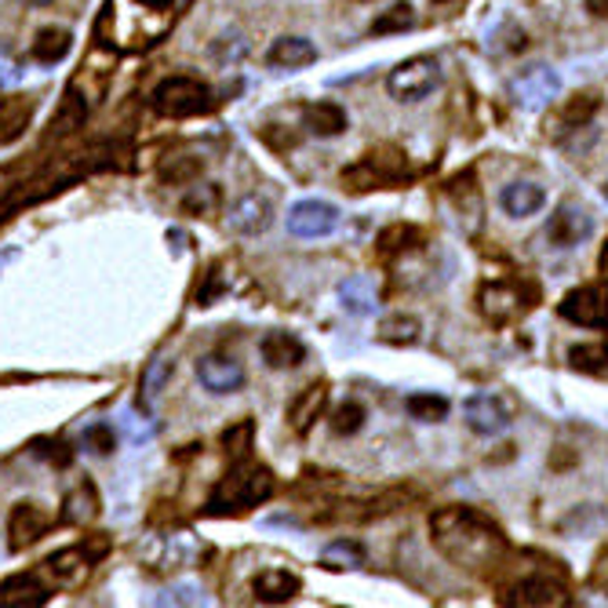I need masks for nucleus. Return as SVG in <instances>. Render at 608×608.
<instances>
[{"label":"nucleus","instance_id":"1","mask_svg":"<svg viewBox=\"0 0 608 608\" xmlns=\"http://www.w3.org/2000/svg\"><path fill=\"white\" fill-rule=\"evenodd\" d=\"M430 536L433 547L467 573H489L506 554L503 532L474 506H441V511H433Z\"/></svg>","mask_w":608,"mask_h":608},{"label":"nucleus","instance_id":"2","mask_svg":"<svg viewBox=\"0 0 608 608\" xmlns=\"http://www.w3.org/2000/svg\"><path fill=\"white\" fill-rule=\"evenodd\" d=\"M270 495H274V474L259 463L238 459V467L219 481V489L212 492V500H208V514H216V517L244 514V511H252V506L266 503Z\"/></svg>","mask_w":608,"mask_h":608},{"label":"nucleus","instance_id":"3","mask_svg":"<svg viewBox=\"0 0 608 608\" xmlns=\"http://www.w3.org/2000/svg\"><path fill=\"white\" fill-rule=\"evenodd\" d=\"M405 179H408V160L394 146H379V150L365 154L357 165L343 168V186L350 193L387 190V186H401Z\"/></svg>","mask_w":608,"mask_h":608},{"label":"nucleus","instance_id":"4","mask_svg":"<svg viewBox=\"0 0 608 608\" xmlns=\"http://www.w3.org/2000/svg\"><path fill=\"white\" fill-rule=\"evenodd\" d=\"M212 106H216L212 88H208L205 81H197V77H168L154 88V109L160 117L186 120V117L208 114Z\"/></svg>","mask_w":608,"mask_h":608},{"label":"nucleus","instance_id":"5","mask_svg":"<svg viewBox=\"0 0 608 608\" xmlns=\"http://www.w3.org/2000/svg\"><path fill=\"white\" fill-rule=\"evenodd\" d=\"M441 84V66L438 59L430 55H416L405 59L401 66L390 70L387 77V92L397 98V103H423V98Z\"/></svg>","mask_w":608,"mask_h":608},{"label":"nucleus","instance_id":"6","mask_svg":"<svg viewBox=\"0 0 608 608\" xmlns=\"http://www.w3.org/2000/svg\"><path fill=\"white\" fill-rule=\"evenodd\" d=\"M103 554H106V539H95L92 547H66V551L52 554L44 562V568H48V576L55 579V587H81L92 573L95 557H103Z\"/></svg>","mask_w":608,"mask_h":608},{"label":"nucleus","instance_id":"7","mask_svg":"<svg viewBox=\"0 0 608 608\" xmlns=\"http://www.w3.org/2000/svg\"><path fill=\"white\" fill-rule=\"evenodd\" d=\"M557 314L579 328H608V295L598 284H583L557 303Z\"/></svg>","mask_w":608,"mask_h":608},{"label":"nucleus","instance_id":"8","mask_svg":"<svg viewBox=\"0 0 608 608\" xmlns=\"http://www.w3.org/2000/svg\"><path fill=\"white\" fill-rule=\"evenodd\" d=\"M55 525V517L36 503H15L8 514V547L22 554L33 543H41L48 536V528Z\"/></svg>","mask_w":608,"mask_h":608},{"label":"nucleus","instance_id":"9","mask_svg":"<svg viewBox=\"0 0 608 608\" xmlns=\"http://www.w3.org/2000/svg\"><path fill=\"white\" fill-rule=\"evenodd\" d=\"M335 227H339V208L328 201H317V197L292 205V212H289V233H295V238L317 241V238L335 233Z\"/></svg>","mask_w":608,"mask_h":608},{"label":"nucleus","instance_id":"10","mask_svg":"<svg viewBox=\"0 0 608 608\" xmlns=\"http://www.w3.org/2000/svg\"><path fill=\"white\" fill-rule=\"evenodd\" d=\"M562 95V77L547 66H532L511 81V98L525 109H543Z\"/></svg>","mask_w":608,"mask_h":608},{"label":"nucleus","instance_id":"11","mask_svg":"<svg viewBox=\"0 0 608 608\" xmlns=\"http://www.w3.org/2000/svg\"><path fill=\"white\" fill-rule=\"evenodd\" d=\"M463 419L478 438H495L511 427V412L495 394H470L463 401Z\"/></svg>","mask_w":608,"mask_h":608},{"label":"nucleus","instance_id":"12","mask_svg":"<svg viewBox=\"0 0 608 608\" xmlns=\"http://www.w3.org/2000/svg\"><path fill=\"white\" fill-rule=\"evenodd\" d=\"M532 303H525V289L517 281H492L481 289V314L495 325H506L517 314H525Z\"/></svg>","mask_w":608,"mask_h":608},{"label":"nucleus","instance_id":"13","mask_svg":"<svg viewBox=\"0 0 608 608\" xmlns=\"http://www.w3.org/2000/svg\"><path fill=\"white\" fill-rule=\"evenodd\" d=\"M197 379L208 394H238L244 387V368L227 354H205L197 361Z\"/></svg>","mask_w":608,"mask_h":608},{"label":"nucleus","instance_id":"14","mask_svg":"<svg viewBox=\"0 0 608 608\" xmlns=\"http://www.w3.org/2000/svg\"><path fill=\"white\" fill-rule=\"evenodd\" d=\"M227 219H230V230H238L241 238H259V233H266L270 222H274V205L259 193H244L241 201L230 205Z\"/></svg>","mask_w":608,"mask_h":608},{"label":"nucleus","instance_id":"15","mask_svg":"<svg viewBox=\"0 0 608 608\" xmlns=\"http://www.w3.org/2000/svg\"><path fill=\"white\" fill-rule=\"evenodd\" d=\"M506 601H511V605H525V608H565V605H573L568 590L557 579H551V576H528V579H521Z\"/></svg>","mask_w":608,"mask_h":608},{"label":"nucleus","instance_id":"16","mask_svg":"<svg viewBox=\"0 0 608 608\" xmlns=\"http://www.w3.org/2000/svg\"><path fill=\"white\" fill-rule=\"evenodd\" d=\"M594 233V219L576 205H562L547 222V241L557 248H573L579 241H587Z\"/></svg>","mask_w":608,"mask_h":608},{"label":"nucleus","instance_id":"17","mask_svg":"<svg viewBox=\"0 0 608 608\" xmlns=\"http://www.w3.org/2000/svg\"><path fill=\"white\" fill-rule=\"evenodd\" d=\"M36 103L30 95H4L0 98V143H19L33 124Z\"/></svg>","mask_w":608,"mask_h":608},{"label":"nucleus","instance_id":"18","mask_svg":"<svg viewBox=\"0 0 608 608\" xmlns=\"http://www.w3.org/2000/svg\"><path fill=\"white\" fill-rule=\"evenodd\" d=\"M259 350H263V361L270 368H300L306 361V346L303 339H295L292 332H270L263 335V343H259Z\"/></svg>","mask_w":608,"mask_h":608},{"label":"nucleus","instance_id":"19","mask_svg":"<svg viewBox=\"0 0 608 608\" xmlns=\"http://www.w3.org/2000/svg\"><path fill=\"white\" fill-rule=\"evenodd\" d=\"M252 590H255L259 601L284 605V601H292L295 594L303 590V583H300V576H295V573H289V568H266V573H259L252 579Z\"/></svg>","mask_w":608,"mask_h":608},{"label":"nucleus","instance_id":"20","mask_svg":"<svg viewBox=\"0 0 608 608\" xmlns=\"http://www.w3.org/2000/svg\"><path fill=\"white\" fill-rule=\"evenodd\" d=\"M339 300H343L346 314L368 317V314H376V310H379V289H376V281H371L368 274H354V277H346L339 284Z\"/></svg>","mask_w":608,"mask_h":608},{"label":"nucleus","instance_id":"21","mask_svg":"<svg viewBox=\"0 0 608 608\" xmlns=\"http://www.w3.org/2000/svg\"><path fill=\"white\" fill-rule=\"evenodd\" d=\"M325 408H328V387L325 382H314V387H306L300 397L292 401L289 408V423L295 433H310V427L317 423L321 416H325Z\"/></svg>","mask_w":608,"mask_h":608},{"label":"nucleus","instance_id":"22","mask_svg":"<svg viewBox=\"0 0 608 608\" xmlns=\"http://www.w3.org/2000/svg\"><path fill=\"white\" fill-rule=\"evenodd\" d=\"M48 598H52V590L36 576H11L0 583V608H36Z\"/></svg>","mask_w":608,"mask_h":608},{"label":"nucleus","instance_id":"23","mask_svg":"<svg viewBox=\"0 0 608 608\" xmlns=\"http://www.w3.org/2000/svg\"><path fill=\"white\" fill-rule=\"evenodd\" d=\"M500 205L511 219H528L547 205V193H543V186L536 182H511V186H503Z\"/></svg>","mask_w":608,"mask_h":608},{"label":"nucleus","instance_id":"24","mask_svg":"<svg viewBox=\"0 0 608 608\" xmlns=\"http://www.w3.org/2000/svg\"><path fill=\"white\" fill-rule=\"evenodd\" d=\"M98 492L92 481H81V485H73L66 492V500H62V521H70V525H92L98 517Z\"/></svg>","mask_w":608,"mask_h":608},{"label":"nucleus","instance_id":"25","mask_svg":"<svg viewBox=\"0 0 608 608\" xmlns=\"http://www.w3.org/2000/svg\"><path fill=\"white\" fill-rule=\"evenodd\" d=\"M303 124L317 139H332L346 132V109L339 103H310L303 106Z\"/></svg>","mask_w":608,"mask_h":608},{"label":"nucleus","instance_id":"26","mask_svg":"<svg viewBox=\"0 0 608 608\" xmlns=\"http://www.w3.org/2000/svg\"><path fill=\"white\" fill-rule=\"evenodd\" d=\"M270 66H281V70H303L310 62H317V48L306 41V36H281L270 48Z\"/></svg>","mask_w":608,"mask_h":608},{"label":"nucleus","instance_id":"27","mask_svg":"<svg viewBox=\"0 0 608 608\" xmlns=\"http://www.w3.org/2000/svg\"><path fill=\"white\" fill-rule=\"evenodd\" d=\"M70 48H73V33L70 30H62V27H44L41 33L33 36V44H30V55L36 62H44V66H55V62H62L70 55Z\"/></svg>","mask_w":608,"mask_h":608},{"label":"nucleus","instance_id":"28","mask_svg":"<svg viewBox=\"0 0 608 608\" xmlns=\"http://www.w3.org/2000/svg\"><path fill=\"white\" fill-rule=\"evenodd\" d=\"M321 565L328 573H350V568L365 565V547L357 539H332L325 551H321Z\"/></svg>","mask_w":608,"mask_h":608},{"label":"nucleus","instance_id":"29","mask_svg":"<svg viewBox=\"0 0 608 608\" xmlns=\"http://www.w3.org/2000/svg\"><path fill=\"white\" fill-rule=\"evenodd\" d=\"M598 106H601V98L598 95H576V98H568L565 103V109L557 114V120H554V135H562V132H576L579 124H587L594 114H598Z\"/></svg>","mask_w":608,"mask_h":608},{"label":"nucleus","instance_id":"30","mask_svg":"<svg viewBox=\"0 0 608 608\" xmlns=\"http://www.w3.org/2000/svg\"><path fill=\"white\" fill-rule=\"evenodd\" d=\"M160 179L171 182V186H190L205 176V160L193 157V154H176V157H165L160 160Z\"/></svg>","mask_w":608,"mask_h":608},{"label":"nucleus","instance_id":"31","mask_svg":"<svg viewBox=\"0 0 608 608\" xmlns=\"http://www.w3.org/2000/svg\"><path fill=\"white\" fill-rule=\"evenodd\" d=\"M419 321L412 314H390L379 321V339L382 343H394V346H408L419 339Z\"/></svg>","mask_w":608,"mask_h":608},{"label":"nucleus","instance_id":"32","mask_svg":"<svg viewBox=\"0 0 608 608\" xmlns=\"http://www.w3.org/2000/svg\"><path fill=\"white\" fill-rule=\"evenodd\" d=\"M379 255H401V252H412V248L423 244V230H416V227H387L379 233Z\"/></svg>","mask_w":608,"mask_h":608},{"label":"nucleus","instance_id":"33","mask_svg":"<svg viewBox=\"0 0 608 608\" xmlns=\"http://www.w3.org/2000/svg\"><path fill=\"white\" fill-rule=\"evenodd\" d=\"M405 408L419 423H441V419L449 416V401H444L441 394H412L405 401Z\"/></svg>","mask_w":608,"mask_h":608},{"label":"nucleus","instance_id":"34","mask_svg":"<svg viewBox=\"0 0 608 608\" xmlns=\"http://www.w3.org/2000/svg\"><path fill=\"white\" fill-rule=\"evenodd\" d=\"M568 365H573L576 371H605L608 368V339L573 346V350H568Z\"/></svg>","mask_w":608,"mask_h":608},{"label":"nucleus","instance_id":"35","mask_svg":"<svg viewBox=\"0 0 608 608\" xmlns=\"http://www.w3.org/2000/svg\"><path fill=\"white\" fill-rule=\"evenodd\" d=\"M416 27V11H412V4H394V8H387L382 15L371 22V36H387V33H405V30H412Z\"/></svg>","mask_w":608,"mask_h":608},{"label":"nucleus","instance_id":"36","mask_svg":"<svg viewBox=\"0 0 608 608\" xmlns=\"http://www.w3.org/2000/svg\"><path fill=\"white\" fill-rule=\"evenodd\" d=\"M84 117H88V103L73 95V88H70L66 98H62V109H59V117H55L52 128H59V132H73V128H81Z\"/></svg>","mask_w":608,"mask_h":608},{"label":"nucleus","instance_id":"37","mask_svg":"<svg viewBox=\"0 0 608 608\" xmlns=\"http://www.w3.org/2000/svg\"><path fill=\"white\" fill-rule=\"evenodd\" d=\"M365 427V408L357 401H346L332 412V430L339 433V438H350V433H357Z\"/></svg>","mask_w":608,"mask_h":608},{"label":"nucleus","instance_id":"38","mask_svg":"<svg viewBox=\"0 0 608 608\" xmlns=\"http://www.w3.org/2000/svg\"><path fill=\"white\" fill-rule=\"evenodd\" d=\"M252 433H255V423L252 419H241L238 427H230L227 433H222V444H227V452L233 459H244L248 449H252Z\"/></svg>","mask_w":608,"mask_h":608},{"label":"nucleus","instance_id":"39","mask_svg":"<svg viewBox=\"0 0 608 608\" xmlns=\"http://www.w3.org/2000/svg\"><path fill=\"white\" fill-rule=\"evenodd\" d=\"M84 444H88L95 455H109V452H114V444H117L114 427H106V423L88 427V430H84Z\"/></svg>","mask_w":608,"mask_h":608},{"label":"nucleus","instance_id":"40","mask_svg":"<svg viewBox=\"0 0 608 608\" xmlns=\"http://www.w3.org/2000/svg\"><path fill=\"white\" fill-rule=\"evenodd\" d=\"M216 205H219V190H216V186H205V190H197V193L186 197L182 212H212Z\"/></svg>","mask_w":608,"mask_h":608},{"label":"nucleus","instance_id":"41","mask_svg":"<svg viewBox=\"0 0 608 608\" xmlns=\"http://www.w3.org/2000/svg\"><path fill=\"white\" fill-rule=\"evenodd\" d=\"M171 376V361H154L150 371H146V379H143V387H146V397H154L160 394V387H165V379Z\"/></svg>","mask_w":608,"mask_h":608},{"label":"nucleus","instance_id":"42","mask_svg":"<svg viewBox=\"0 0 608 608\" xmlns=\"http://www.w3.org/2000/svg\"><path fill=\"white\" fill-rule=\"evenodd\" d=\"M583 8H587L594 19H608V0H583Z\"/></svg>","mask_w":608,"mask_h":608},{"label":"nucleus","instance_id":"43","mask_svg":"<svg viewBox=\"0 0 608 608\" xmlns=\"http://www.w3.org/2000/svg\"><path fill=\"white\" fill-rule=\"evenodd\" d=\"M598 270H601V281L608 284V244L601 248V255H598Z\"/></svg>","mask_w":608,"mask_h":608},{"label":"nucleus","instance_id":"44","mask_svg":"<svg viewBox=\"0 0 608 608\" xmlns=\"http://www.w3.org/2000/svg\"><path fill=\"white\" fill-rule=\"evenodd\" d=\"M139 4L154 8V11H165V8H171V4H176V0H139Z\"/></svg>","mask_w":608,"mask_h":608},{"label":"nucleus","instance_id":"45","mask_svg":"<svg viewBox=\"0 0 608 608\" xmlns=\"http://www.w3.org/2000/svg\"><path fill=\"white\" fill-rule=\"evenodd\" d=\"M601 576H605V583H608V562H605V568H601Z\"/></svg>","mask_w":608,"mask_h":608},{"label":"nucleus","instance_id":"46","mask_svg":"<svg viewBox=\"0 0 608 608\" xmlns=\"http://www.w3.org/2000/svg\"><path fill=\"white\" fill-rule=\"evenodd\" d=\"M433 4H444V0H433Z\"/></svg>","mask_w":608,"mask_h":608},{"label":"nucleus","instance_id":"47","mask_svg":"<svg viewBox=\"0 0 608 608\" xmlns=\"http://www.w3.org/2000/svg\"><path fill=\"white\" fill-rule=\"evenodd\" d=\"M36 4H41V0H36Z\"/></svg>","mask_w":608,"mask_h":608}]
</instances>
